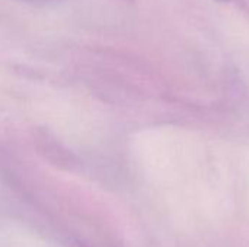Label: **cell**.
<instances>
[{"instance_id":"6da1fadb","label":"cell","mask_w":249,"mask_h":247,"mask_svg":"<svg viewBox=\"0 0 249 247\" xmlns=\"http://www.w3.org/2000/svg\"><path fill=\"white\" fill-rule=\"evenodd\" d=\"M25 1H48V0H25Z\"/></svg>"},{"instance_id":"7a4b0ae2","label":"cell","mask_w":249,"mask_h":247,"mask_svg":"<svg viewBox=\"0 0 249 247\" xmlns=\"http://www.w3.org/2000/svg\"><path fill=\"white\" fill-rule=\"evenodd\" d=\"M217 1H222V3H226V1H231V0H217Z\"/></svg>"}]
</instances>
